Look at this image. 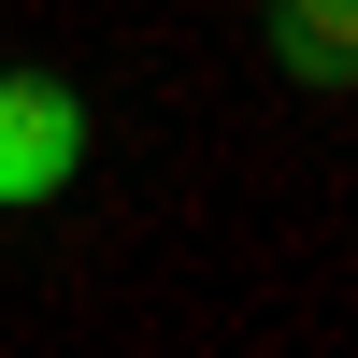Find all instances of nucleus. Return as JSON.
<instances>
[{
  "label": "nucleus",
  "mask_w": 358,
  "mask_h": 358,
  "mask_svg": "<svg viewBox=\"0 0 358 358\" xmlns=\"http://www.w3.org/2000/svg\"><path fill=\"white\" fill-rule=\"evenodd\" d=\"M72 172H86V101L57 72H0V215L57 201Z\"/></svg>",
  "instance_id": "1"
},
{
  "label": "nucleus",
  "mask_w": 358,
  "mask_h": 358,
  "mask_svg": "<svg viewBox=\"0 0 358 358\" xmlns=\"http://www.w3.org/2000/svg\"><path fill=\"white\" fill-rule=\"evenodd\" d=\"M273 57L301 86H358V0H273Z\"/></svg>",
  "instance_id": "2"
}]
</instances>
